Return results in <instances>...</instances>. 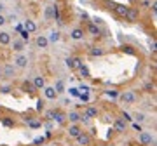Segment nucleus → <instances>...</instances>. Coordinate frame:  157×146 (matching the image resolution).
Returning a JSON list of instances; mask_svg holds the SVG:
<instances>
[{"instance_id": "nucleus-14", "label": "nucleus", "mask_w": 157, "mask_h": 146, "mask_svg": "<svg viewBox=\"0 0 157 146\" xmlns=\"http://www.w3.org/2000/svg\"><path fill=\"white\" fill-rule=\"evenodd\" d=\"M96 115H98L96 108H87V111H86L84 115H80V120H89V118L96 117Z\"/></svg>"}, {"instance_id": "nucleus-25", "label": "nucleus", "mask_w": 157, "mask_h": 146, "mask_svg": "<svg viewBox=\"0 0 157 146\" xmlns=\"http://www.w3.org/2000/svg\"><path fill=\"white\" fill-rule=\"evenodd\" d=\"M23 89L26 90V92H33V84H30V82H25V84H23Z\"/></svg>"}, {"instance_id": "nucleus-28", "label": "nucleus", "mask_w": 157, "mask_h": 146, "mask_svg": "<svg viewBox=\"0 0 157 146\" xmlns=\"http://www.w3.org/2000/svg\"><path fill=\"white\" fill-rule=\"evenodd\" d=\"M135 120L136 122H143L145 120V115L143 113H135Z\"/></svg>"}, {"instance_id": "nucleus-18", "label": "nucleus", "mask_w": 157, "mask_h": 146, "mask_svg": "<svg viewBox=\"0 0 157 146\" xmlns=\"http://www.w3.org/2000/svg\"><path fill=\"white\" fill-rule=\"evenodd\" d=\"M80 132H82V130H80V127H78L77 124H73L72 127L68 129V136H70V137H77V136L80 134Z\"/></svg>"}, {"instance_id": "nucleus-20", "label": "nucleus", "mask_w": 157, "mask_h": 146, "mask_svg": "<svg viewBox=\"0 0 157 146\" xmlns=\"http://www.w3.org/2000/svg\"><path fill=\"white\" fill-rule=\"evenodd\" d=\"M115 130L117 132H126V122L124 120H115Z\"/></svg>"}, {"instance_id": "nucleus-31", "label": "nucleus", "mask_w": 157, "mask_h": 146, "mask_svg": "<svg viewBox=\"0 0 157 146\" xmlns=\"http://www.w3.org/2000/svg\"><path fill=\"white\" fill-rule=\"evenodd\" d=\"M6 19H7V21H16V19H17V17H16V14H11V16H9V17H6Z\"/></svg>"}, {"instance_id": "nucleus-29", "label": "nucleus", "mask_w": 157, "mask_h": 146, "mask_svg": "<svg viewBox=\"0 0 157 146\" xmlns=\"http://www.w3.org/2000/svg\"><path fill=\"white\" fill-rule=\"evenodd\" d=\"M37 111H44V101H37Z\"/></svg>"}, {"instance_id": "nucleus-35", "label": "nucleus", "mask_w": 157, "mask_h": 146, "mask_svg": "<svg viewBox=\"0 0 157 146\" xmlns=\"http://www.w3.org/2000/svg\"><path fill=\"white\" fill-rule=\"evenodd\" d=\"M2 78H4V77H2V70H0V80H2Z\"/></svg>"}, {"instance_id": "nucleus-4", "label": "nucleus", "mask_w": 157, "mask_h": 146, "mask_svg": "<svg viewBox=\"0 0 157 146\" xmlns=\"http://www.w3.org/2000/svg\"><path fill=\"white\" fill-rule=\"evenodd\" d=\"M44 96H45V99H51V101H54L58 97V92H56V89L54 87H51V85H44Z\"/></svg>"}, {"instance_id": "nucleus-17", "label": "nucleus", "mask_w": 157, "mask_h": 146, "mask_svg": "<svg viewBox=\"0 0 157 146\" xmlns=\"http://www.w3.org/2000/svg\"><path fill=\"white\" fill-rule=\"evenodd\" d=\"M67 118L72 122V124H77V122H80V113L78 111H70L67 115Z\"/></svg>"}, {"instance_id": "nucleus-30", "label": "nucleus", "mask_w": 157, "mask_h": 146, "mask_svg": "<svg viewBox=\"0 0 157 146\" xmlns=\"http://www.w3.org/2000/svg\"><path fill=\"white\" fill-rule=\"evenodd\" d=\"M6 23H7L6 16H4V14H0V26H4V24H6Z\"/></svg>"}, {"instance_id": "nucleus-13", "label": "nucleus", "mask_w": 157, "mask_h": 146, "mask_svg": "<svg viewBox=\"0 0 157 146\" xmlns=\"http://www.w3.org/2000/svg\"><path fill=\"white\" fill-rule=\"evenodd\" d=\"M75 139L78 141V144H80V146H87V144H89V141H91V139H89V136L84 134V132H80V134L75 137Z\"/></svg>"}, {"instance_id": "nucleus-19", "label": "nucleus", "mask_w": 157, "mask_h": 146, "mask_svg": "<svg viewBox=\"0 0 157 146\" xmlns=\"http://www.w3.org/2000/svg\"><path fill=\"white\" fill-rule=\"evenodd\" d=\"M44 85H45V80H44V77H35L33 78V87L35 89H44Z\"/></svg>"}, {"instance_id": "nucleus-5", "label": "nucleus", "mask_w": 157, "mask_h": 146, "mask_svg": "<svg viewBox=\"0 0 157 146\" xmlns=\"http://www.w3.org/2000/svg\"><path fill=\"white\" fill-rule=\"evenodd\" d=\"M138 16H140V14H138V11H136V9H133V7H128V11H126V21H129V23H136L138 21Z\"/></svg>"}, {"instance_id": "nucleus-26", "label": "nucleus", "mask_w": 157, "mask_h": 146, "mask_svg": "<svg viewBox=\"0 0 157 146\" xmlns=\"http://www.w3.org/2000/svg\"><path fill=\"white\" fill-rule=\"evenodd\" d=\"M78 70H80V75H82V77H89V70H87L84 64H80V66H78Z\"/></svg>"}, {"instance_id": "nucleus-8", "label": "nucleus", "mask_w": 157, "mask_h": 146, "mask_svg": "<svg viewBox=\"0 0 157 146\" xmlns=\"http://www.w3.org/2000/svg\"><path fill=\"white\" fill-rule=\"evenodd\" d=\"M35 42H37V47H39V49H47V47H49V42H47V37H45V35H39Z\"/></svg>"}, {"instance_id": "nucleus-7", "label": "nucleus", "mask_w": 157, "mask_h": 146, "mask_svg": "<svg viewBox=\"0 0 157 146\" xmlns=\"http://www.w3.org/2000/svg\"><path fill=\"white\" fill-rule=\"evenodd\" d=\"M14 75H16V68H14V64H6L4 70H2V77H6V78H12Z\"/></svg>"}, {"instance_id": "nucleus-33", "label": "nucleus", "mask_w": 157, "mask_h": 146, "mask_svg": "<svg viewBox=\"0 0 157 146\" xmlns=\"http://www.w3.org/2000/svg\"><path fill=\"white\" fill-rule=\"evenodd\" d=\"M0 90H2V92H6V94H7V92L11 90V87H7V85H6V87H2V89H0Z\"/></svg>"}, {"instance_id": "nucleus-23", "label": "nucleus", "mask_w": 157, "mask_h": 146, "mask_svg": "<svg viewBox=\"0 0 157 146\" xmlns=\"http://www.w3.org/2000/svg\"><path fill=\"white\" fill-rule=\"evenodd\" d=\"M54 89H56L58 94H63V92H65V84H63L61 80H59V82L56 84V87H54Z\"/></svg>"}, {"instance_id": "nucleus-36", "label": "nucleus", "mask_w": 157, "mask_h": 146, "mask_svg": "<svg viewBox=\"0 0 157 146\" xmlns=\"http://www.w3.org/2000/svg\"><path fill=\"white\" fill-rule=\"evenodd\" d=\"M51 146H56V144H51Z\"/></svg>"}, {"instance_id": "nucleus-6", "label": "nucleus", "mask_w": 157, "mask_h": 146, "mask_svg": "<svg viewBox=\"0 0 157 146\" xmlns=\"http://www.w3.org/2000/svg\"><path fill=\"white\" fill-rule=\"evenodd\" d=\"M11 44H12V51L14 52H23L25 47H26V44H25L23 38H14V40H11Z\"/></svg>"}, {"instance_id": "nucleus-27", "label": "nucleus", "mask_w": 157, "mask_h": 146, "mask_svg": "<svg viewBox=\"0 0 157 146\" xmlns=\"http://www.w3.org/2000/svg\"><path fill=\"white\" fill-rule=\"evenodd\" d=\"M54 117H56V122L58 124H61V122H65V115H61V113H54Z\"/></svg>"}, {"instance_id": "nucleus-2", "label": "nucleus", "mask_w": 157, "mask_h": 146, "mask_svg": "<svg viewBox=\"0 0 157 146\" xmlns=\"http://www.w3.org/2000/svg\"><path fill=\"white\" fill-rule=\"evenodd\" d=\"M121 101L126 103V104H133V103H136V94L133 90H126V92L121 96Z\"/></svg>"}, {"instance_id": "nucleus-34", "label": "nucleus", "mask_w": 157, "mask_h": 146, "mask_svg": "<svg viewBox=\"0 0 157 146\" xmlns=\"http://www.w3.org/2000/svg\"><path fill=\"white\" fill-rule=\"evenodd\" d=\"M4 9H6V5H4V4H2V2H0V14H2V12H4Z\"/></svg>"}, {"instance_id": "nucleus-12", "label": "nucleus", "mask_w": 157, "mask_h": 146, "mask_svg": "<svg viewBox=\"0 0 157 146\" xmlns=\"http://www.w3.org/2000/svg\"><path fill=\"white\" fill-rule=\"evenodd\" d=\"M59 38H61V33L56 30V31H51V33H49L47 42H49V44H56V42H59Z\"/></svg>"}, {"instance_id": "nucleus-15", "label": "nucleus", "mask_w": 157, "mask_h": 146, "mask_svg": "<svg viewBox=\"0 0 157 146\" xmlns=\"http://www.w3.org/2000/svg\"><path fill=\"white\" fill-rule=\"evenodd\" d=\"M54 14H56V5H47L45 7V14H44L45 19H52Z\"/></svg>"}, {"instance_id": "nucleus-3", "label": "nucleus", "mask_w": 157, "mask_h": 146, "mask_svg": "<svg viewBox=\"0 0 157 146\" xmlns=\"http://www.w3.org/2000/svg\"><path fill=\"white\" fill-rule=\"evenodd\" d=\"M138 139H140V143H141L143 146L152 144V143H154V137H152V134H150V132H145V130H140V136H138Z\"/></svg>"}, {"instance_id": "nucleus-22", "label": "nucleus", "mask_w": 157, "mask_h": 146, "mask_svg": "<svg viewBox=\"0 0 157 146\" xmlns=\"http://www.w3.org/2000/svg\"><path fill=\"white\" fill-rule=\"evenodd\" d=\"M87 31H89L91 35H94V37H96V35H100V33H101V31H100V28H98L96 24H89V28H87Z\"/></svg>"}, {"instance_id": "nucleus-24", "label": "nucleus", "mask_w": 157, "mask_h": 146, "mask_svg": "<svg viewBox=\"0 0 157 146\" xmlns=\"http://www.w3.org/2000/svg\"><path fill=\"white\" fill-rule=\"evenodd\" d=\"M89 54L91 56H101V54H103V49H101V47H94V49H91Z\"/></svg>"}, {"instance_id": "nucleus-1", "label": "nucleus", "mask_w": 157, "mask_h": 146, "mask_svg": "<svg viewBox=\"0 0 157 146\" xmlns=\"http://www.w3.org/2000/svg\"><path fill=\"white\" fill-rule=\"evenodd\" d=\"M12 63H14V66H17V68H26L28 66V57L25 56V54H21V52H17Z\"/></svg>"}, {"instance_id": "nucleus-9", "label": "nucleus", "mask_w": 157, "mask_h": 146, "mask_svg": "<svg viewBox=\"0 0 157 146\" xmlns=\"http://www.w3.org/2000/svg\"><path fill=\"white\" fill-rule=\"evenodd\" d=\"M11 40H12V37L9 31H0V45H9Z\"/></svg>"}, {"instance_id": "nucleus-10", "label": "nucleus", "mask_w": 157, "mask_h": 146, "mask_svg": "<svg viewBox=\"0 0 157 146\" xmlns=\"http://www.w3.org/2000/svg\"><path fill=\"white\" fill-rule=\"evenodd\" d=\"M67 66L70 68V70H73V68H78L80 66V64H82V63H80V59H78V57H68L67 61Z\"/></svg>"}, {"instance_id": "nucleus-16", "label": "nucleus", "mask_w": 157, "mask_h": 146, "mask_svg": "<svg viewBox=\"0 0 157 146\" xmlns=\"http://www.w3.org/2000/svg\"><path fill=\"white\" fill-rule=\"evenodd\" d=\"M25 30H26L28 33H33V31H37V24H35L32 19H26V21H25Z\"/></svg>"}, {"instance_id": "nucleus-11", "label": "nucleus", "mask_w": 157, "mask_h": 146, "mask_svg": "<svg viewBox=\"0 0 157 146\" xmlns=\"http://www.w3.org/2000/svg\"><path fill=\"white\" fill-rule=\"evenodd\" d=\"M70 37H72L73 40H82L84 38V30L82 28H73L72 33H70Z\"/></svg>"}, {"instance_id": "nucleus-21", "label": "nucleus", "mask_w": 157, "mask_h": 146, "mask_svg": "<svg viewBox=\"0 0 157 146\" xmlns=\"http://www.w3.org/2000/svg\"><path fill=\"white\" fill-rule=\"evenodd\" d=\"M113 9H115V12H117V14H119L121 17L126 16V11H128V7H124V5H115Z\"/></svg>"}, {"instance_id": "nucleus-32", "label": "nucleus", "mask_w": 157, "mask_h": 146, "mask_svg": "<svg viewBox=\"0 0 157 146\" xmlns=\"http://www.w3.org/2000/svg\"><path fill=\"white\" fill-rule=\"evenodd\" d=\"M21 35H23V40H25V38L28 40V35H30V33H28V31H26V30H25V31H23V33H21Z\"/></svg>"}]
</instances>
